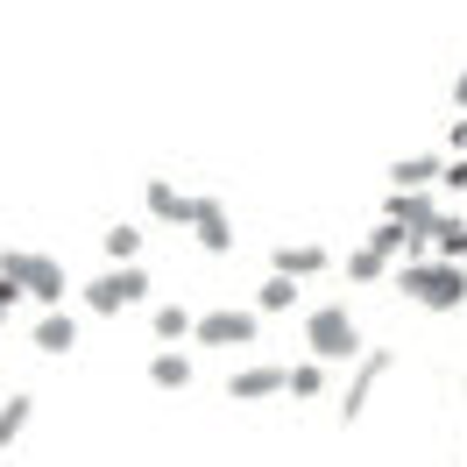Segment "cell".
Wrapping results in <instances>:
<instances>
[{
	"label": "cell",
	"instance_id": "6da1fadb",
	"mask_svg": "<svg viewBox=\"0 0 467 467\" xmlns=\"http://www.w3.org/2000/svg\"><path fill=\"white\" fill-rule=\"evenodd\" d=\"M397 291L425 312H461L467 305V263H446V255H425V263H397Z\"/></svg>",
	"mask_w": 467,
	"mask_h": 467
},
{
	"label": "cell",
	"instance_id": "7a4b0ae2",
	"mask_svg": "<svg viewBox=\"0 0 467 467\" xmlns=\"http://www.w3.org/2000/svg\"><path fill=\"white\" fill-rule=\"evenodd\" d=\"M305 348H312V361H326V368H354L361 361V326L348 319V305H312L305 312Z\"/></svg>",
	"mask_w": 467,
	"mask_h": 467
},
{
	"label": "cell",
	"instance_id": "3957f363",
	"mask_svg": "<svg viewBox=\"0 0 467 467\" xmlns=\"http://www.w3.org/2000/svg\"><path fill=\"white\" fill-rule=\"evenodd\" d=\"M0 276H15V284L29 291V305H43V312H64V263L36 255V248H0Z\"/></svg>",
	"mask_w": 467,
	"mask_h": 467
},
{
	"label": "cell",
	"instance_id": "277c9868",
	"mask_svg": "<svg viewBox=\"0 0 467 467\" xmlns=\"http://www.w3.org/2000/svg\"><path fill=\"white\" fill-rule=\"evenodd\" d=\"M78 297H86L92 319H114V312H128V305H142V297H149V269L142 263H107Z\"/></svg>",
	"mask_w": 467,
	"mask_h": 467
},
{
	"label": "cell",
	"instance_id": "5b68a950",
	"mask_svg": "<svg viewBox=\"0 0 467 467\" xmlns=\"http://www.w3.org/2000/svg\"><path fill=\"white\" fill-rule=\"evenodd\" d=\"M192 340H199V348H255V340H263V312H241V305L199 312Z\"/></svg>",
	"mask_w": 467,
	"mask_h": 467
},
{
	"label": "cell",
	"instance_id": "8992f818",
	"mask_svg": "<svg viewBox=\"0 0 467 467\" xmlns=\"http://www.w3.org/2000/svg\"><path fill=\"white\" fill-rule=\"evenodd\" d=\"M382 376H389V354H382V348H368V354H361V361L348 368V382H340V397H333V404H340V425H354L361 410L376 404Z\"/></svg>",
	"mask_w": 467,
	"mask_h": 467
},
{
	"label": "cell",
	"instance_id": "52a82bcc",
	"mask_svg": "<svg viewBox=\"0 0 467 467\" xmlns=\"http://www.w3.org/2000/svg\"><path fill=\"white\" fill-rule=\"evenodd\" d=\"M263 397H291V368L284 361H248L227 376V404H263Z\"/></svg>",
	"mask_w": 467,
	"mask_h": 467
},
{
	"label": "cell",
	"instance_id": "ba28073f",
	"mask_svg": "<svg viewBox=\"0 0 467 467\" xmlns=\"http://www.w3.org/2000/svg\"><path fill=\"white\" fill-rule=\"evenodd\" d=\"M192 241H199L205 255H234V220H227V205L213 199V192H199V205H192Z\"/></svg>",
	"mask_w": 467,
	"mask_h": 467
},
{
	"label": "cell",
	"instance_id": "9c48e42d",
	"mask_svg": "<svg viewBox=\"0 0 467 467\" xmlns=\"http://www.w3.org/2000/svg\"><path fill=\"white\" fill-rule=\"evenodd\" d=\"M142 205L156 227H192V205H199V192H177L171 177H149L142 184Z\"/></svg>",
	"mask_w": 467,
	"mask_h": 467
},
{
	"label": "cell",
	"instance_id": "30bf717a",
	"mask_svg": "<svg viewBox=\"0 0 467 467\" xmlns=\"http://www.w3.org/2000/svg\"><path fill=\"white\" fill-rule=\"evenodd\" d=\"M382 220H397V227H410V234H432L439 220H446V205H439L432 192H397V184H389V205H382Z\"/></svg>",
	"mask_w": 467,
	"mask_h": 467
},
{
	"label": "cell",
	"instance_id": "8fae6325",
	"mask_svg": "<svg viewBox=\"0 0 467 467\" xmlns=\"http://www.w3.org/2000/svg\"><path fill=\"white\" fill-rule=\"evenodd\" d=\"M439 177H446V149H418V156H397V163H389V184H397V192H432Z\"/></svg>",
	"mask_w": 467,
	"mask_h": 467
},
{
	"label": "cell",
	"instance_id": "7c38bea8",
	"mask_svg": "<svg viewBox=\"0 0 467 467\" xmlns=\"http://www.w3.org/2000/svg\"><path fill=\"white\" fill-rule=\"evenodd\" d=\"M326 263H333V255H326L319 241H284V248H276V255H269V269H276V276H297V284H312V276H326Z\"/></svg>",
	"mask_w": 467,
	"mask_h": 467
},
{
	"label": "cell",
	"instance_id": "4fadbf2b",
	"mask_svg": "<svg viewBox=\"0 0 467 467\" xmlns=\"http://www.w3.org/2000/svg\"><path fill=\"white\" fill-rule=\"evenodd\" d=\"M29 348L36 354H71V348H78V319H71V312H43L36 333H29Z\"/></svg>",
	"mask_w": 467,
	"mask_h": 467
},
{
	"label": "cell",
	"instance_id": "5bb4252c",
	"mask_svg": "<svg viewBox=\"0 0 467 467\" xmlns=\"http://www.w3.org/2000/svg\"><path fill=\"white\" fill-rule=\"evenodd\" d=\"M192 312H184V305H156V312H149V333H156V340H163V348H177V340H192Z\"/></svg>",
	"mask_w": 467,
	"mask_h": 467
},
{
	"label": "cell",
	"instance_id": "9a60e30c",
	"mask_svg": "<svg viewBox=\"0 0 467 467\" xmlns=\"http://www.w3.org/2000/svg\"><path fill=\"white\" fill-rule=\"evenodd\" d=\"M149 382H156V389H192V361H184L177 348L149 354Z\"/></svg>",
	"mask_w": 467,
	"mask_h": 467
},
{
	"label": "cell",
	"instance_id": "2e32d148",
	"mask_svg": "<svg viewBox=\"0 0 467 467\" xmlns=\"http://www.w3.org/2000/svg\"><path fill=\"white\" fill-rule=\"evenodd\" d=\"M291 305H297V276H276V269H269V284L255 291V312H263V319H284Z\"/></svg>",
	"mask_w": 467,
	"mask_h": 467
},
{
	"label": "cell",
	"instance_id": "e0dca14e",
	"mask_svg": "<svg viewBox=\"0 0 467 467\" xmlns=\"http://www.w3.org/2000/svg\"><path fill=\"white\" fill-rule=\"evenodd\" d=\"M99 248H107V263H142V227H128V220H120V227L99 234Z\"/></svg>",
	"mask_w": 467,
	"mask_h": 467
},
{
	"label": "cell",
	"instance_id": "ac0fdd59",
	"mask_svg": "<svg viewBox=\"0 0 467 467\" xmlns=\"http://www.w3.org/2000/svg\"><path fill=\"white\" fill-rule=\"evenodd\" d=\"M29 410H36V397H22V389L0 404V453H7V446H15L22 432H29Z\"/></svg>",
	"mask_w": 467,
	"mask_h": 467
},
{
	"label": "cell",
	"instance_id": "d6986e66",
	"mask_svg": "<svg viewBox=\"0 0 467 467\" xmlns=\"http://www.w3.org/2000/svg\"><path fill=\"white\" fill-rule=\"evenodd\" d=\"M291 397L319 404V397H326V361H297V368H291Z\"/></svg>",
	"mask_w": 467,
	"mask_h": 467
},
{
	"label": "cell",
	"instance_id": "ffe728a7",
	"mask_svg": "<svg viewBox=\"0 0 467 467\" xmlns=\"http://www.w3.org/2000/svg\"><path fill=\"white\" fill-rule=\"evenodd\" d=\"M453 199H467V156H446V177H439Z\"/></svg>",
	"mask_w": 467,
	"mask_h": 467
},
{
	"label": "cell",
	"instance_id": "44dd1931",
	"mask_svg": "<svg viewBox=\"0 0 467 467\" xmlns=\"http://www.w3.org/2000/svg\"><path fill=\"white\" fill-rule=\"evenodd\" d=\"M0 319H7V312H0Z\"/></svg>",
	"mask_w": 467,
	"mask_h": 467
}]
</instances>
